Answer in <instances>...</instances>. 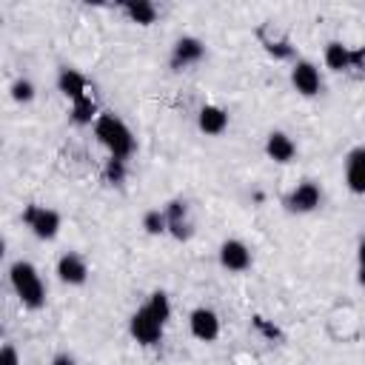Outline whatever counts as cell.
I'll return each instance as SVG.
<instances>
[{"label": "cell", "mask_w": 365, "mask_h": 365, "mask_svg": "<svg viewBox=\"0 0 365 365\" xmlns=\"http://www.w3.org/2000/svg\"><path fill=\"white\" fill-rule=\"evenodd\" d=\"M91 131L97 137V143L108 151L111 160H123L128 163L131 154L137 151V140H134V131L125 125L123 117H117L114 111H100L97 120L91 123Z\"/></svg>", "instance_id": "cell-1"}, {"label": "cell", "mask_w": 365, "mask_h": 365, "mask_svg": "<svg viewBox=\"0 0 365 365\" xmlns=\"http://www.w3.org/2000/svg\"><path fill=\"white\" fill-rule=\"evenodd\" d=\"M9 288L14 291L17 302L29 311H40L46 305V282L37 265L29 259H14L9 265Z\"/></svg>", "instance_id": "cell-2"}, {"label": "cell", "mask_w": 365, "mask_h": 365, "mask_svg": "<svg viewBox=\"0 0 365 365\" xmlns=\"http://www.w3.org/2000/svg\"><path fill=\"white\" fill-rule=\"evenodd\" d=\"M128 334L137 345L143 348H154L163 342V334H165V322L143 302L131 317H128Z\"/></svg>", "instance_id": "cell-3"}, {"label": "cell", "mask_w": 365, "mask_h": 365, "mask_svg": "<svg viewBox=\"0 0 365 365\" xmlns=\"http://www.w3.org/2000/svg\"><path fill=\"white\" fill-rule=\"evenodd\" d=\"M23 225H26L37 240L48 242V240H54V237L60 234L63 220H60V214H57L54 208L31 202V205H26V208H23Z\"/></svg>", "instance_id": "cell-4"}, {"label": "cell", "mask_w": 365, "mask_h": 365, "mask_svg": "<svg viewBox=\"0 0 365 365\" xmlns=\"http://www.w3.org/2000/svg\"><path fill=\"white\" fill-rule=\"evenodd\" d=\"M288 214H314L322 205V188L314 180H299L282 200Z\"/></svg>", "instance_id": "cell-5"}, {"label": "cell", "mask_w": 365, "mask_h": 365, "mask_svg": "<svg viewBox=\"0 0 365 365\" xmlns=\"http://www.w3.org/2000/svg\"><path fill=\"white\" fill-rule=\"evenodd\" d=\"M54 274H57V279L63 282V285H68V288H80V285H86L88 282V262H86V257L83 254H77V251H63L60 257H57V262H54Z\"/></svg>", "instance_id": "cell-6"}, {"label": "cell", "mask_w": 365, "mask_h": 365, "mask_svg": "<svg viewBox=\"0 0 365 365\" xmlns=\"http://www.w3.org/2000/svg\"><path fill=\"white\" fill-rule=\"evenodd\" d=\"M222 331V322H220V314L208 305H197L191 308L188 314V334L197 339V342H214Z\"/></svg>", "instance_id": "cell-7"}, {"label": "cell", "mask_w": 365, "mask_h": 365, "mask_svg": "<svg viewBox=\"0 0 365 365\" xmlns=\"http://www.w3.org/2000/svg\"><path fill=\"white\" fill-rule=\"evenodd\" d=\"M202 57H205V43L200 37H194V34H182V37L174 40L168 63H171L174 71H185V68L197 66Z\"/></svg>", "instance_id": "cell-8"}, {"label": "cell", "mask_w": 365, "mask_h": 365, "mask_svg": "<svg viewBox=\"0 0 365 365\" xmlns=\"http://www.w3.org/2000/svg\"><path fill=\"white\" fill-rule=\"evenodd\" d=\"M291 88L299 97H317L322 91V71L311 60H297L291 66Z\"/></svg>", "instance_id": "cell-9"}, {"label": "cell", "mask_w": 365, "mask_h": 365, "mask_svg": "<svg viewBox=\"0 0 365 365\" xmlns=\"http://www.w3.org/2000/svg\"><path fill=\"white\" fill-rule=\"evenodd\" d=\"M217 259L228 274H242L251 268V248L240 237H228L217 248Z\"/></svg>", "instance_id": "cell-10"}, {"label": "cell", "mask_w": 365, "mask_h": 365, "mask_svg": "<svg viewBox=\"0 0 365 365\" xmlns=\"http://www.w3.org/2000/svg\"><path fill=\"white\" fill-rule=\"evenodd\" d=\"M342 174H345V185L351 194L365 197V145H354L345 160H342Z\"/></svg>", "instance_id": "cell-11"}, {"label": "cell", "mask_w": 365, "mask_h": 365, "mask_svg": "<svg viewBox=\"0 0 365 365\" xmlns=\"http://www.w3.org/2000/svg\"><path fill=\"white\" fill-rule=\"evenodd\" d=\"M165 208V220H168V234L174 240H188L194 234V222H191V208L185 200H171Z\"/></svg>", "instance_id": "cell-12"}, {"label": "cell", "mask_w": 365, "mask_h": 365, "mask_svg": "<svg viewBox=\"0 0 365 365\" xmlns=\"http://www.w3.org/2000/svg\"><path fill=\"white\" fill-rule=\"evenodd\" d=\"M265 157L271 160V163H279V165H288L294 157H297V143H294V137L291 134H285V131H271L268 137H265Z\"/></svg>", "instance_id": "cell-13"}, {"label": "cell", "mask_w": 365, "mask_h": 365, "mask_svg": "<svg viewBox=\"0 0 365 365\" xmlns=\"http://www.w3.org/2000/svg\"><path fill=\"white\" fill-rule=\"evenodd\" d=\"M197 128L205 137H220L228 128V111L222 106H214V103L200 106V111H197Z\"/></svg>", "instance_id": "cell-14"}, {"label": "cell", "mask_w": 365, "mask_h": 365, "mask_svg": "<svg viewBox=\"0 0 365 365\" xmlns=\"http://www.w3.org/2000/svg\"><path fill=\"white\" fill-rule=\"evenodd\" d=\"M57 88L63 91V97H68V103H80V100H88V83L86 77L77 71V68H60L57 74Z\"/></svg>", "instance_id": "cell-15"}, {"label": "cell", "mask_w": 365, "mask_h": 365, "mask_svg": "<svg viewBox=\"0 0 365 365\" xmlns=\"http://www.w3.org/2000/svg\"><path fill=\"white\" fill-rule=\"evenodd\" d=\"M322 60H325V66H328L331 71H348V68H354V66H356L359 54H356V51H351L345 43H339V40H331V43L325 46V54H322Z\"/></svg>", "instance_id": "cell-16"}, {"label": "cell", "mask_w": 365, "mask_h": 365, "mask_svg": "<svg viewBox=\"0 0 365 365\" xmlns=\"http://www.w3.org/2000/svg\"><path fill=\"white\" fill-rule=\"evenodd\" d=\"M120 11L128 17V23H137V26H151L157 23V14H160L151 0H125Z\"/></svg>", "instance_id": "cell-17"}, {"label": "cell", "mask_w": 365, "mask_h": 365, "mask_svg": "<svg viewBox=\"0 0 365 365\" xmlns=\"http://www.w3.org/2000/svg\"><path fill=\"white\" fill-rule=\"evenodd\" d=\"M140 225H143V231H145L148 237H163V234H168V220H165V208H148V211L143 214Z\"/></svg>", "instance_id": "cell-18"}, {"label": "cell", "mask_w": 365, "mask_h": 365, "mask_svg": "<svg viewBox=\"0 0 365 365\" xmlns=\"http://www.w3.org/2000/svg\"><path fill=\"white\" fill-rule=\"evenodd\" d=\"M9 94H11V100L14 103H31L34 97H37V86L29 80V77H17L11 86H9Z\"/></svg>", "instance_id": "cell-19"}, {"label": "cell", "mask_w": 365, "mask_h": 365, "mask_svg": "<svg viewBox=\"0 0 365 365\" xmlns=\"http://www.w3.org/2000/svg\"><path fill=\"white\" fill-rule=\"evenodd\" d=\"M145 305H148V308H151V311H154V314L168 325V319H171V299H168V294H165V291H160V288H157V291H151V294H148V299H145Z\"/></svg>", "instance_id": "cell-20"}, {"label": "cell", "mask_w": 365, "mask_h": 365, "mask_svg": "<svg viewBox=\"0 0 365 365\" xmlns=\"http://www.w3.org/2000/svg\"><path fill=\"white\" fill-rule=\"evenodd\" d=\"M106 180H108V182H114V185H120V182L125 180V163H123V160H111V157H108V163H106Z\"/></svg>", "instance_id": "cell-21"}, {"label": "cell", "mask_w": 365, "mask_h": 365, "mask_svg": "<svg viewBox=\"0 0 365 365\" xmlns=\"http://www.w3.org/2000/svg\"><path fill=\"white\" fill-rule=\"evenodd\" d=\"M0 365H23L20 351H17L14 342H3V348H0Z\"/></svg>", "instance_id": "cell-22"}, {"label": "cell", "mask_w": 365, "mask_h": 365, "mask_svg": "<svg viewBox=\"0 0 365 365\" xmlns=\"http://www.w3.org/2000/svg\"><path fill=\"white\" fill-rule=\"evenodd\" d=\"M356 279H359V285L365 288V237H362L359 245H356Z\"/></svg>", "instance_id": "cell-23"}, {"label": "cell", "mask_w": 365, "mask_h": 365, "mask_svg": "<svg viewBox=\"0 0 365 365\" xmlns=\"http://www.w3.org/2000/svg\"><path fill=\"white\" fill-rule=\"evenodd\" d=\"M48 365H77V359H74L71 354L60 351V354H54V356H51V362H48Z\"/></svg>", "instance_id": "cell-24"}]
</instances>
